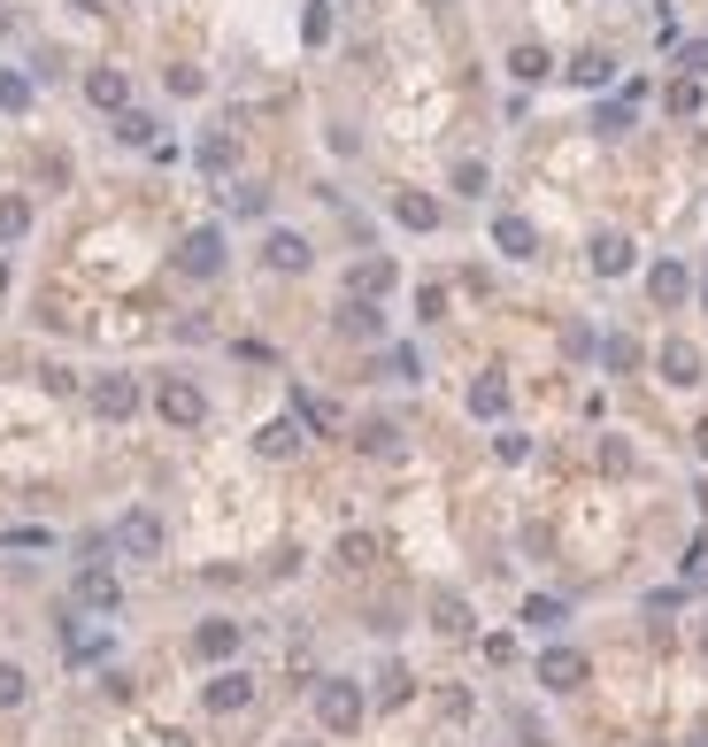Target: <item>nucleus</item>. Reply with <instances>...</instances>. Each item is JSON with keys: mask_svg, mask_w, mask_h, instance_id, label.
Instances as JSON below:
<instances>
[{"mask_svg": "<svg viewBox=\"0 0 708 747\" xmlns=\"http://www.w3.org/2000/svg\"><path fill=\"white\" fill-rule=\"evenodd\" d=\"M316 724L324 732H354V724H363V686H354V679H324L316 686Z\"/></svg>", "mask_w": 708, "mask_h": 747, "instance_id": "f257e3e1", "label": "nucleus"}, {"mask_svg": "<svg viewBox=\"0 0 708 747\" xmlns=\"http://www.w3.org/2000/svg\"><path fill=\"white\" fill-rule=\"evenodd\" d=\"M93 417H109V425H131V417H139V378H124V370L93 378Z\"/></svg>", "mask_w": 708, "mask_h": 747, "instance_id": "f03ea898", "label": "nucleus"}, {"mask_svg": "<svg viewBox=\"0 0 708 747\" xmlns=\"http://www.w3.org/2000/svg\"><path fill=\"white\" fill-rule=\"evenodd\" d=\"M154 408H162L169 425H201V417H208V393H201L193 378H162V385H154Z\"/></svg>", "mask_w": 708, "mask_h": 747, "instance_id": "7ed1b4c3", "label": "nucleus"}, {"mask_svg": "<svg viewBox=\"0 0 708 747\" xmlns=\"http://www.w3.org/2000/svg\"><path fill=\"white\" fill-rule=\"evenodd\" d=\"M177 270H186V278H216V270H224V231H216V224L186 231V246H177Z\"/></svg>", "mask_w": 708, "mask_h": 747, "instance_id": "20e7f679", "label": "nucleus"}, {"mask_svg": "<svg viewBox=\"0 0 708 747\" xmlns=\"http://www.w3.org/2000/svg\"><path fill=\"white\" fill-rule=\"evenodd\" d=\"M116 555H124V562H154V555H162V517L131 509V517L116 524Z\"/></svg>", "mask_w": 708, "mask_h": 747, "instance_id": "39448f33", "label": "nucleus"}, {"mask_svg": "<svg viewBox=\"0 0 708 747\" xmlns=\"http://www.w3.org/2000/svg\"><path fill=\"white\" fill-rule=\"evenodd\" d=\"M540 686H547V694H578V686H585V655H578V647H547V655H540Z\"/></svg>", "mask_w": 708, "mask_h": 747, "instance_id": "423d86ee", "label": "nucleus"}, {"mask_svg": "<svg viewBox=\"0 0 708 747\" xmlns=\"http://www.w3.org/2000/svg\"><path fill=\"white\" fill-rule=\"evenodd\" d=\"M69 594H77L85 609H116V602H124V586H116V570H109V562H85Z\"/></svg>", "mask_w": 708, "mask_h": 747, "instance_id": "0eeeda50", "label": "nucleus"}, {"mask_svg": "<svg viewBox=\"0 0 708 747\" xmlns=\"http://www.w3.org/2000/svg\"><path fill=\"white\" fill-rule=\"evenodd\" d=\"M85 101L109 109V116H124V109H131V77H124V69H85Z\"/></svg>", "mask_w": 708, "mask_h": 747, "instance_id": "6e6552de", "label": "nucleus"}, {"mask_svg": "<svg viewBox=\"0 0 708 747\" xmlns=\"http://www.w3.org/2000/svg\"><path fill=\"white\" fill-rule=\"evenodd\" d=\"M239 640H246V632H239L231 617H208V624L193 632V655H201V662H231V655H239Z\"/></svg>", "mask_w": 708, "mask_h": 747, "instance_id": "1a4fd4ad", "label": "nucleus"}, {"mask_svg": "<svg viewBox=\"0 0 708 747\" xmlns=\"http://www.w3.org/2000/svg\"><path fill=\"white\" fill-rule=\"evenodd\" d=\"M201 701H208L216 717H231V709H246V701H254V679H246V671H216V679L201 686Z\"/></svg>", "mask_w": 708, "mask_h": 747, "instance_id": "9d476101", "label": "nucleus"}, {"mask_svg": "<svg viewBox=\"0 0 708 747\" xmlns=\"http://www.w3.org/2000/svg\"><path fill=\"white\" fill-rule=\"evenodd\" d=\"M647 293H655V308H678V301H685V293H693V270H685V263H670V255H662V263H655V270H647Z\"/></svg>", "mask_w": 708, "mask_h": 747, "instance_id": "9b49d317", "label": "nucleus"}, {"mask_svg": "<svg viewBox=\"0 0 708 747\" xmlns=\"http://www.w3.org/2000/svg\"><path fill=\"white\" fill-rule=\"evenodd\" d=\"M470 624H478V617H470V602H463L455 586H439V594H431V632H447V640H463Z\"/></svg>", "mask_w": 708, "mask_h": 747, "instance_id": "f8f14e48", "label": "nucleus"}, {"mask_svg": "<svg viewBox=\"0 0 708 747\" xmlns=\"http://www.w3.org/2000/svg\"><path fill=\"white\" fill-rule=\"evenodd\" d=\"M346 286H354V301H385L393 293V255H363Z\"/></svg>", "mask_w": 708, "mask_h": 747, "instance_id": "ddd939ff", "label": "nucleus"}, {"mask_svg": "<svg viewBox=\"0 0 708 747\" xmlns=\"http://www.w3.org/2000/svg\"><path fill=\"white\" fill-rule=\"evenodd\" d=\"M593 270L600 278H624L632 270V239L624 231H593Z\"/></svg>", "mask_w": 708, "mask_h": 747, "instance_id": "4468645a", "label": "nucleus"}, {"mask_svg": "<svg viewBox=\"0 0 708 747\" xmlns=\"http://www.w3.org/2000/svg\"><path fill=\"white\" fill-rule=\"evenodd\" d=\"M339 331H346V340H378V331H385V316H378V301H339Z\"/></svg>", "mask_w": 708, "mask_h": 747, "instance_id": "2eb2a0df", "label": "nucleus"}, {"mask_svg": "<svg viewBox=\"0 0 708 747\" xmlns=\"http://www.w3.org/2000/svg\"><path fill=\"white\" fill-rule=\"evenodd\" d=\"M262 255H270V270H308V239L301 231H270V239H262Z\"/></svg>", "mask_w": 708, "mask_h": 747, "instance_id": "dca6fc26", "label": "nucleus"}, {"mask_svg": "<svg viewBox=\"0 0 708 747\" xmlns=\"http://www.w3.org/2000/svg\"><path fill=\"white\" fill-rule=\"evenodd\" d=\"M662 378L670 385H700V347L693 340H662Z\"/></svg>", "mask_w": 708, "mask_h": 747, "instance_id": "f3484780", "label": "nucleus"}, {"mask_svg": "<svg viewBox=\"0 0 708 747\" xmlns=\"http://www.w3.org/2000/svg\"><path fill=\"white\" fill-rule=\"evenodd\" d=\"M470 417H485V425L508 417V378H501V370H485V378L470 385Z\"/></svg>", "mask_w": 708, "mask_h": 747, "instance_id": "a211bd4d", "label": "nucleus"}, {"mask_svg": "<svg viewBox=\"0 0 708 747\" xmlns=\"http://www.w3.org/2000/svg\"><path fill=\"white\" fill-rule=\"evenodd\" d=\"M493 246H501V255H516V263H523L531 246H540V231H531L523 216H493Z\"/></svg>", "mask_w": 708, "mask_h": 747, "instance_id": "6ab92c4d", "label": "nucleus"}, {"mask_svg": "<svg viewBox=\"0 0 708 747\" xmlns=\"http://www.w3.org/2000/svg\"><path fill=\"white\" fill-rule=\"evenodd\" d=\"M547 69H555V62H547V47H540V39H523V47L508 54V77H516V86H540Z\"/></svg>", "mask_w": 708, "mask_h": 747, "instance_id": "aec40b11", "label": "nucleus"}, {"mask_svg": "<svg viewBox=\"0 0 708 747\" xmlns=\"http://www.w3.org/2000/svg\"><path fill=\"white\" fill-rule=\"evenodd\" d=\"M254 447H262V455H270V463H286V455L301 447V425H293V417H278V425H262V432H254Z\"/></svg>", "mask_w": 708, "mask_h": 747, "instance_id": "412c9836", "label": "nucleus"}, {"mask_svg": "<svg viewBox=\"0 0 708 747\" xmlns=\"http://www.w3.org/2000/svg\"><path fill=\"white\" fill-rule=\"evenodd\" d=\"M393 216L408 231H439V201H423V193H393Z\"/></svg>", "mask_w": 708, "mask_h": 747, "instance_id": "4be33fe9", "label": "nucleus"}, {"mask_svg": "<svg viewBox=\"0 0 708 747\" xmlns=\"http://www.w3.org/2000/svg\"><path fill=\"white\" fill-rule=\"evenodd\" d=\"M31 231V201L24 193H0V246H16Z\"/></svg>", "mask_w": 708, "mask_h": 747, "instance_id": "5701e85b", "label": "nucleus"}, {"mask_svg": "<svg viewBox=\"0 0 708 747\" xmlns=\"http://www.w3.org/2000/svg\"><path fill=\"white\" fill-rule=\"evenodd\" d=\"M193 162H201V170H231V131H201Z\"/></svg>", "mask_w": 708, "mask_h": 747, "instance_id": "b1692460", "label": "nucleus"}, {"mask_svg": "<svg viewBox=\"0 0 708 747\" xmlns=\"http://www.w3.org/2000/svg\"><path fill=\"white\" fill-rule=\"evenodd\" d=\"M523 624H540V632H555V624H570V609H562L555 594H531V602H523Z\"/></svg>", "mask_w": 708, "mask_h": 747, "instance_id": "393cba45", "label": "nucleus"}, {"mask_svg": "<svg viewBox=\"0 0 708 747\" xmlns=\"http://www.w3.org/2000/svg\"><path fill=\"white\" fill-rule=\"evenodd\" d=\"M339 562H346V570H370V562H378V540H370V532H346V540H339Z\"/></svg>", "mask_w": 708, "mask_h": 747, "instance_id": "a878e982", "label": "nucleus"}, {"mask_svg": "<svg viewBox=\"0 0 708 747\" xmlns=\"http://www.w3.org/2000/svg\"><path fill=\"white\" fill-rule=\"evenodd\" d=\"M0 109H9V116H24V109H31V77L0 69Z\"/></svg>", "mask_w": 708, "mask_h": 747, "instance_id": "bb28decb", "label": "nucleus"}, {"mask_svg": "<svg viewBox=\"0 0 708 747\" xmlns=\"http://www.w3.org/2000/svg\"><path fill=\"white\" fill-rule=\"evenodd\" d=\"M31 679H24V662H0V709H24Z\"/></svg>", "mask_w": 708, "mask_h": 747, "instance_id": "cd10ccee", "label": "nucleus"}, {"mask_svg": "<svg viewBox=\"0 0 708 747\" xmlns=\"http://www.w3.org/2000/svg\"><path fill=\"white\" fill-rule=\"evenodd\" d=\"M116 139H124V147H154V116L124 109V116H116Z\"/></svg>", "mask_w": 708, "mask_h": 747, "instance_id": "c85d7f7f", "label": "nucleus"}, {"mask_svg": "<svg viewBox=\"0 0 708 747\" xmlns=\"http://www.w3.org/2000/svg\"><path fill=\"white\" fill-rule=\"evenodd\" d=\"M608 69H616L608 54H578V62H570V77H578V86H608Z\"/></svg>", "mask_w": 708, "mask_h": 747, "instance_id": "c756f323", "label": "nucleus"}, {"mask_svg": "<svg viewBox=\"0 0 708 747\" xmlns=\"http://www.w3.org/2000/svg\"><path fill=\"white\" fill-rule=\"evenodd\" d=\"M293 408H301V425H308V432H331V401H316V393H293Z\"/></svg>", "mask_w": 708, "mask_h": 747, "instance_id": "7c9ffc66", "label": "nucleus"}, {"mask_svg": "<svg viewBox=\"0 0 708 747\" xmlns=\"http://www.w3.org/2000/svg\"><path fill=\"white\" fill-rule=\"evenodd\" d=\"M363 447H370V455H393V447H401V432H393L385 417H370V425H363Z\"/></svg>", "mask_w": 708, "mask_h": 747, "instance_id": "2f4dec72", "label": "nucleus"}, {"mask_svg": "<svg viewBox=\"0 0 708 747\" xmlns=\"http://www.w3.org/2000/svg\"><path fill=\"white\" fill-rule=\"evenodd\" d=\"M600 363L624 378V370H640V347H632V340H608V347H600Z\"/></svg>", "mask_w": 708, "mask_h": 747, "instance_id": "473e14b6", "label": "nucleus"}, {"mask_svg": "<svg viewBox=\"0 0 708 747\" xmlns=\"http://www.w3.org/2000/svg\"><path fill=\"white\" fill-rule=\"evenodd\" d=\"M593 131H608V139H616V131H632V101H608V109L593 116Z\"/></svg>", "mask_w": 708, "mask_h": 747, "instance_id": "72a5a7b5", "label": "nucleus"}, {"mask_svg": "<svg viewBox=\"0 0 708 747\" xmlns=\"http://www.w3.org/2000/svg\"><path fill=\"white\" fill-rule=\"evenodd\" d=\"M408 694H416V686H408V671H401V662H393V671L378 679V701H408Z\"/></svg>", "mask_w": 708, "mask_h": 747, "instance_id": "f704fd0d", "label": "nucleus"}, {"mask_svg": "<svg viewBox=\"0 0 708 747\" xmlns=\"http://www.w3.org/2000/svg\"><path fill=\"white\" fill-rule=\"evenodd\" d=\"M455 193H485V162H455Z\"/></svg>", "mask_w": 708, "mask_h": 747, "instance_id": "c9c22d12", "label": "nucleus"}, {"mask_svg": "<svg viewBox=\"0 0 708 747\" xmlns=\"http://www.w3.org/2000/svg\"><path fill=\"white\" fill-rule=\"evenodd\" d=\"M231 208H239V216H262V208H270V193H262V186H239Z\"/></svg>", "mask_w": 708, "mask_h": 747, "instance_id": "e433bc0d", "label": "nucleus"}, {"mask_svg": "<svg viewBox=\"0 0 708 747\" xmlns=\"http://www.w3.org/2000/svg\"><path fill=\"white\" fill-rule=\"evenodd\" d=\"M0 547H47V532L39 524H16V532H0Z\"/></svg>", "mask_w": 708, "mask_h": 747, "instance_id": "4c0bfd02", "label": "nucleus"}, {"mask_svg": "<svg viewBox=\"0 0 708 747\" xmlns=\"http://www.w3.org/2000/svg\"><path fill=\"white\" fill-rule=\"evenodd\" d=\"M493 447H501V463H523V455H531V440H523V432H501Z\"/></svg>", "mask_w": 708, "mask_h": 747, "instance_id": "58836bf2", "label": "nucleus"}, {"mask_svg": "<svg viewBox=\"0 0 708 747\" xmlns=\"http://www.w3.org/2000/svg\"><path fill=\"white\" fill-rule=\"evenodd\" d=\"M685 69H708V39H700V47H685Z\"/></svg>", "mask_w": 708, "mask_h": 747, "instance_id": "ea45409f", "label": "nucleus"}, {"mask_svg": "<svg viewBox=\"0 0 708 747\" xmlns=\"http://www.w3.org/2000/svg\"><path fill=\"white\" fill-rule=\"evenodd\" d=\"M69 9H85V16H101V9H109V0H69Z\"/></svg>", "mask_w": 708, "mask_h": 747, "instance_id": "a19ab883", "label": "nucleus"}, {"mask_svg": "<svg viewBox=\"0 0 708 747\" xmlns=\"http://www.w3.org/2000/svg\"><path fill=\"white\" fill-rule=\"evenodd\" d=\"M693 747H708V717H700V724H693Z\"/></svg>", "mask_w": 708, "mask_h": 747, "instance_id": "79ce46f5", "label": "nucleus"}, {"mask_svg": "<svg viewBox=\"0 0 708 747\" xmlns=\"http://www.w3.org/2000/svg\"><path fill=\"white\" fill-rule=\"evenodd\" d=\"M693 447H700V455H708V425H700V432H693Z\"/></svg>", "mask_w": 708, "mask_h": 747, "instance_id": "37998d69", "label": "nucleus"}, {"mask_svg": "<svg viewBox=\"0 0 708 747\" xmlns=\"http://www.w3.org/2000/svg\"><path fill=\"white\" fill-rule=\"evenodd\" d=\"M0 293H9V255H0Z\"/></svg>", "mask_w": 708, "mask_h": 747, "instance_id": "c03bdc74", "label": "nucleus"}, {"mask_svg": "<svg viewBox=\"0 0 708 747\" xmlns=\"http://www.w3.org/2000/svg\"><path fill=\"white\" fill-rule=\"evenodd\" d=\"M700 308H708V270H700Z\"/></svg>", "mask_w": 708, "mask_h": 747, "instance_id": "a18cd8bd", "label": "nucleus"}, {"mask_svg": "<svg viewBox=\"0 0 708 747\" xmlns=\"http://www.w3.org/2000/svg\"><path fill=\"white\" fill-rule=\"evenodd\" d=\"M700 655H708V617H700Z\"/></svg>", "mask_w": 708, "mask_h": 747, "instance_id": "49530a36", "label": "nucleus"}]
</instances>
